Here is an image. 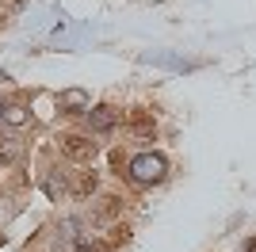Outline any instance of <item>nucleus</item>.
Segmentation results:
<instances>
[{"label":"nucleus","mask_w":256,"mask_h":252,"mask_svg":"<svg viewBox=\"0 0 256 252\" xmlns=\"http://www.w3.org/2000/svg\"><path fill=\"white\" fill-rule=\"evenodd\" d=\"M168 172V160L160 157V153H138V157L130 160V180L134 184H160Z\"/></svg>","instance_id":"1"},{"label":"nucleus","mask_w":256,"mask_h":252,"mask_svg":"<svg viewBox=\"0 0 256 252\" xmlns=\"http://www.w3.org/2000/svg\"><path fill=\"white\" fill-rule=\"evenodd\" d=\"M115 122H118L115 107H92V111H88V126H92V134H111Z\"/></svg>","instance_id":"2"},{"label":"nucleus","mask_w":256,"mask_h":252,"mask_svg":"<svg viewBox=\"0 0 256 252\" xmlns=\"http://www.w3.org/2000/svg\"><path fill=\"white\" fill-rule=\"evenodd\" d=\"M0 118H4L8 126H27V122H31V111H27L23 104H12V107H4V115H0Z\"/></svg>","instance_id":"6"},{"label":"nucleus","mask_w":256,"mask_h":252,"mask_svg":"<svg viewBox=\"0 0 256 252\" xmlns=\"http://www.w3.org/2000/svg\"><path fill=\"white\" fill-rule=\"evenodd\" d=\"M58 107H62V111H88V92H80V88H69V92H62Z\"/></svg>","instance_id":"4"},{"label":"nucleus","mask_w":256,"mask_h":252,"mask_svg":"<svg viewBox=\"0 0 256 252\" xmlns=\"http://www.w3.org/2000/svg\"><path fill=\"white\" fill-rule=\"evenodd\" d=\"M65 153L69 157H76V160H88L92 153H96V142H88V138H65Z\"/></svg>","instance_id":"3"},{"label":"nucleus","mask_w":256,"mask_h":252,"mask_svg":"<svg viewBox=\"0 0 256 252\" xmlns=\"http://www.w3.org/2000/svg\"><path fill=\"white\" fill-rule=\"evenodd\" d=\"M248 252H256V237H252V241H248Z\"/></svg>","instance_id":"7"},{"label":"nucleus","mask_w":256,"mask_h":252,"mask_svg":"<svg viewBox=\"0 0 256 252\" xmlns=\"http://www.w3.org/2000/svg\"><path fill=\"white\" fill-rule=\"evenodd\" d=\"M20 157H23V142L4 138V142H0V164H16Z\"/></svg>","instance_id":"5"}]
</instances>
